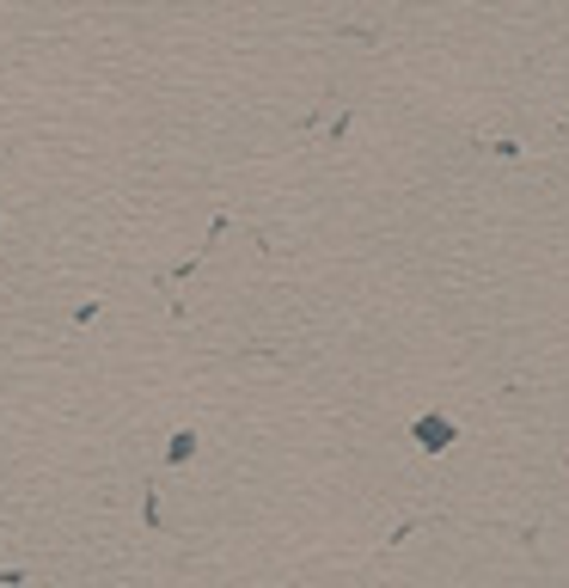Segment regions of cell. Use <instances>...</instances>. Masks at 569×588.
<instances>
[{
	"label": "cell",
	"mask_w": 569,
	"mask_h": 588,
	"mask_svg": "<svg viewBox=\"0 0 569 588\" xmlns=\"http://www.w3.org/2000/svg\"><path fill=\"white\" fill-rule=\"evenodd\" d=\"M416 435H423V448H447V442H453V423H447V418H423V423H416Z\"/></svg>",
	"instance_id": "6da1fadb"
}]
</instances>
